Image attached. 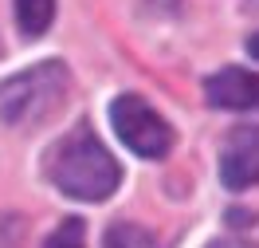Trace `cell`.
I'll list each match as a JSON object with an SVG mask.
<instances>
[{"mask_svg": "<svg viewBox=\"0 0 259 248\" xmlns=\"http://www.w3.org/2000/svg\"><path fill=\"white\" fill-rule=\"evenodd\" d=\"M204 99L216 111H259V71L247 67H224L208 75Z\"/></svg>", "mask_w": 259, "mask_h": 248, "instance_id": "cell-5", "label": "cell"}, {"mask_svg": "<svg viewBox=\"0 0 259 248\" xmlns=\"http://www.w3.org/2000/svg\"><path fill=\"white\" fill-rule=\"evenodd\" d=\"M67 87L71 79H67L63 63L48 59V63L28 67L0 83V118L8 126H39L63 107Z\"/></svg>", "mask_w": 259, "mask_h": 248, "instance_id": "cell-2", "label": "cell"}, {"mask_svg": "<svg viewBox=\"0 0 259 248\" xmlns=\"http://www.w3.org/2000/svg\"><path fill=\"white\" fill-rule=\"evenodd\" d=\"M44 248H87V225H82L79 217H67L63 225L48 236Z\"/></svg>", "mask_w": 259, "mask_h": 248, "instance_id": "cell-8", "label": "cell"}, {"mask_svg": "<svg viewBox=\"0 0 259 248\" xmlns=\"http://www.w3.org/2000/svg\"><path fill=\"white\" fill-rule=\"evenodd\" d=\"M110 126L138 158H165L173 150V130L142 95H118L110 102Z\"/></svg>", "mask_w": 259, "mask_h": 248, "instance_id": "cell-3", "label": "cell"}, {"mask_svg": "<svg viewBox=\"0 0 259 248\" xmlns=\"http://www.w3.org/2000/svg\"><path fill=\"white\" fill-rule=\"evenodd\" d=\"M208 248H255V244H247V240H216Z\"/></svg>", "mask_w": 259, "mask_h": 248, "instance_id": "cell-9", "label": "cell"}, {"mask_svg": "<svg viewBox=\"0 0 259 248\" xmlns=\"http://www.w3.org/2000/svg\"><path fill=\"white\" fill-rule=\"evenodd\" d=\"M44 165H48L51 185L75 201H106L118 189V182H122V169L110 158V150L102 146L87 126L59 138L48 150Z\"/></svg>", "mask_w": 259, "mask_h": 248, "instance_id": "cell-1", "label": "cell"}, {"mask_svg": "<svg viewBox=\"0 0 259 248\" xmlns=\"http://www.w3.org/2000/svg\"><path fill=\"white\" fill-rule=\"evenodd\" d=\"M220 182L228 189H247L259 182V126H236L220 154Z\"/></svg>", "mask_w": 259, "mask_h": 248, "instance_id": "cell-4", "label": "cell"}, {"mask_svg": "<svg viewBox=\"0 0 259 248\" xmlns=\"http://www.w3.org/2000/svg\"><path fill=\"white\" fill-rule=\"evenodd\" d=\"M247 51H251V55L259 59V36H251V40H247Z\"/></svg>", "mask_w": 259, "mask_h": 248, "instance_id": "cell-10", "label": "cell"}, {"mask_svg": "<svg viewBox=\"0 0 259 248\" xmlns=\"http://www.w3.org/2000/svg\"><path fill=\"white\" fill-rule=\"evenodd\" d=\"M55 20V0H16V24L24 36H44Z\"/></svg>", "mask_w": 259, "mask_h": 248, "instance_id": "cell-6", "label": "cell"}, {"mask_svg": "<svg viewBox=\"0 0 259 248\" xmlns=\"http://www.w3.org/2000/svg\"><path fill=\"white\" fill-rule=\"evenodd\" d=\"M102 248H157V240H153V236H149L142 225L118 221V225H110V229H106Z\"/></svg>", "mask_w": 259, "mask_h": 248, "instance_id": "cell-7", "label": "cell"}]
</instances>
